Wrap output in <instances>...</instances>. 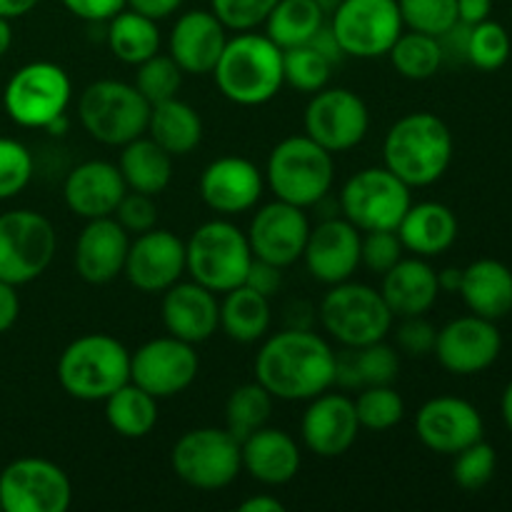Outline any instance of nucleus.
Listing matches in <instances>:
<instances>
[{"label": "nucleus", "mask_w": 512, "mask_h": 512, "mask_svg": "<svg viewBox=\"0 0 512 512\" xmlns=\"http://www.w3.org/2000/svg\"><path fill=\"white\" fill-rule=\"evenodd\" d=\"M255 380L275 400H310L335 385V350L310 328H285L260 345Z\"/></svg>", "instance_id": "obj_1"}, {"label": "nucleus", "mask_w": 512, "mask_h": 512, "mask_svg": "<svg viewBox=\"0 0 512 512\" xmlns=\"http://www.w3.org/2000/svg\"><path fill=\"white\" fill-rule=\"evenodd\" d=\"M453 133L433 113H408L390 125L383 140V163L410 188H428L453 163Z\"/></svg>", "instance_id": "obj_2"}, {"label": "nucleus", "mask_w": 512, "mask_h": 512, "mask_svg": "<svg viewBox=\"0 0 512 512\" xmlns=\"http://www.w3.org/2000/svg\"><path fill=\"white\" fill-rule=\"evenodd\" d=\"M213 75L223 98L243 108H258L285 85L283 50L265 33L243 30L228 38Z\"/></svg>", "instance_id": "obj_3"}, {"label": "nucleus", "mask_w": 512, "mask_h": 512, "mask_svg": "<svg viewBox=\"0 0 512 512\" xmlns=\"http://www.w3.org/2000/svg\"><path fill=\"white\" fill-rule=\"evenodd\" d=\"M55 373L70 398L103 403L130 380V350L113 335H80L60 353Z\"/></svg>", "instance_id": "obj_4"}, {"label": "nucleus", "mask_w": 512, "mask_h": 512, "mask_svg": "<svg viewBox=\"0 0 512 512\" xmlns=\"http://www.w3.org/2000/svg\"><path fill=\"white\" fill-rule=\"evenodd\" d=\"M335 180L333 153L308 135H290L280 140L268 155L265 183L275 198L298 208H313L328 198Z\"/></svg>", "instance_id": "obj_5"}, {"label": "nucleus", "mask_w": 512, "mask_h": 512, "mask_svg": "<svg viewBox=\"0 0 512 512\" xmlns=\"http://www.w3.org/2000/svg\"><path fill=\"white\" fill-rule=\"evenodd\" d=\"M253 250L248 235L230 220H208L185 243V273L213 293H228L245 283Z\"/></svg>", "instance_id": "obj_6"}, {"label": "nucleus", "mask_w": 512, "mask_h": 512, "mask_svg": "<svg viewBox=\"0 0 512 512\" xmlns=\"http://www.w3.org/2000/svg\"><path fill=\"white\" fill-rule=\"evenodd\" d=\"M153 105L135 85L103 78L90 83L78 98V118L85 133L103 145L123 148L148 130Z\"/></svg>", "instance_id": "obj_7"}, {"label": "nucleus", "mask_w": 512, "mask_h": 512, "mask_svg": "<svg viewBox=\"0 0 512 512\" xmlns=\"http://www.w3.org/2000/svg\"><path fill=\"white\" fill-rule=\"evenodd\" d=\"M320 325L325 333L343 348H363V345L385 340L393 330L395 315L380 290L365 283L330 285L318 308Z\"/></svg>", "instance_id": "obj_8"}, {"label": "nucleus", "mask_w": 512, "mask_h": 512, "mask_svg": "<svg viewBox=\"0 0 512 512\" xmlns=\"http://www.w3.org/2000/svg\"><path fill=\"white\" fill-rule=\"evenodd\" d=\"M338 203L348 223H353L360 233H370V230H398L400 220L413 205V195L410 185L380 165L350 175L340 190Z\"/></svg>", "instance_id": "obj_9"}, {"label": "nucleus", "mask_w": 512, "mask_h": 512, "mask_svg": "<svg viewBox=\"0 0 512 512\" xmlns=\"http://www.w3.org/2000/svg\"><path fill=\"white\" fill-rule=\"evenodd\" d=\"M73 100V83L60 65L35 60L15 70L3 93L5 113L20 128H48L65 115Z\"/></svg>", "instance_id": "obj_10"}, {"label": "nucleus", "mask_w": 512, "mask_h": 512, "mask_svg": "<svg viewBox=\"0 0 512 512\" xmlns=\"http://www.w3.org/2000/svg\"><path fill=\"white\" fill-rule=\"evenodd\" d=\"M175 475L195 490H223L243 470L240 443L225 428H195L180 435L170 453Z\"/></svg>", "instance_id": "obj_11"}, {"label": "nucleus", "mask_w": 512, "mask_h": 512, "mask_svg": "<svg viewBox=\"0 0 512 512\" xmlns=\"http://www.w3.org/2000/svg\"><path fill=\"white\" fill-rule=\"evenodd\" d=\"M58 235L53 223L35 210L0 215V280L10 285L33 283L53 263Z\"/></svg>", "instance_id": "obj_12"}, {"label": "nucleus", "mask_w": 512, "mask_h": 512, "mask_svg": "<svg viewBox=\"0 0 512 512\" xmlns=\"http://www.w3.org/2000/svg\"><path fill=\"white\" fill-rule=\"evenodd\" d=\"M330 15V28L345 58H383L405 28L398 0H340Z\"/></svg>", "instance_id": "obj_13"}, {"label": "nucleus", "mask_w": 512, "mask_h": 512, "mask_svg": "<svg viewBox=\"0 0 512 512\" xmlns=\"http://www.w3.org/2000/svg\"><path fill=\"white\" fill-rule=\"evenodd\" d=\"M73 503V485L60 465L45 458L13 460L0 473V510L65 512Z\"/></svg>", "instance_id": "obj_14"}, {"label": "nucleus", "mask_w": 512, "mask_h": 512, "mask_svg": "<svg viewBox=\"0 0 512 512\" xmlns=\"http://www.w3.org/2000/svg\"><path fill=\"white\" fill-rule=\"evenodd\" d=\"M308 138L323 145L328 153H345L358 148L370 130V113L365 100L348 88H328L313 93L303 115Z\"/></svg>", "instance_id": "obj_15"}, {"label": "nucleus", "mask_w": 512, "mask_h": 512, "mask_svg": "<svg viewBox=\"0 0 512 512\" xmlns=\"http://www.w3.org/2000/svg\"><path fill=\"white\" fill-rule=\"evenodd\" d=\"M198 370L200 358L195 345L173 335L148 340L135 353H130V383L158 400L188 390L198 378Z\"/></svg>", "instance_id": "obj_16"}, {"label": "nucleus", "mask_w": 512, "mask_h": 512, "mask_svg": "<svg viewBox=\"0 0 512 512\" xmlns=\"http://www.w3.org/2000/svg\"><path fill=\"white\" fill-rule=\"evenodd\" d=\"M503 353V335L495 320L480 315H463L438 330L433 355L448 373H485Z\"/></svg>", "instance_id": "obj_17"}, {"label": "nucleus", "mask_w": 512, "mask_h": 512, "mask_svg": "<svg viewBox=\"0 0 512 512\" xmlns=\"http://www.w3.org/2000/svg\"><path fill=\"white\" fill-rule=\"evenodd\" d=\"M310 220L305 208L275 198L253 215L248 228V243L253 258L273 263L278 268H290L303 260L305 243L310 235Z\"/></svg>", "instance_id": "obj_18"}, {"label": "nucleus", "mask_w": 512, "mask_h": 512, "mask_svg": "<svg viewBox=\"0 0 512 512\" xmlns=\"http://www.w3.org/2000/svg\"><path fill=\"white\" fill-rule=\"evenodd\" d=\"M415 435L438 455H455L485 435V423L473 403L455 395H438L420 405L415 415Z\"/></svg>", "instance_id": "obj_19"}, {"label": "nucleus", "mask_w": 512, "mask_h": 512, "mask_svg": "<svg viewBox=\"0 0 512 512\" xmlns=\"http://www.w3.org/2000/svg\"><path fill=\"white\" fill-rule=\"evenodd\" d=\"M123 275L140 293H165L185 275V243L163 228L135 235L125 255Z\"/></svg>", "instance_id": "obj_20"}, {"label": "nucleus", "mask_w": 512, "mask_h": 512, "mask_svg": "<svg viewBox=\"0 0 512 512\" xmlns=\"http://www.w3.org/2000/svg\"><path fill=\"white\" fill-rule=\"evenodd\" d=\"M300 435L305 448L318 458H340L355 445L360 433V420L355 403L345 393H325L308 400Z\"/></svg>", "instance_id": "obj_21"}, {"label": "nucleus", "mask_w": 512, "mask_h": 512, "mask_svg": "<svg viewBox=\"0 0 512 512\" xmlns=\"http://www.w3.org/2000/svg\"><path fill=\"white\" fill-rule=\"evenodd\" d=\"M265 175L243 155L215 158L200 175V198L220 215H240L260 203Z\"/></svg>", "instance_id": "obj_22"}, {"label": "nucleus", "mask_w": 512, "mask_h": 512, "mask_svg": "<svg viewBox=\"0 0 512 512\" xmlns=\"http://www.w3.org/2000/svg\"><path fill=\"white\" fill-rule=\"evenodd\" d=\"M360 243L363 233L353 223L345 218H325L310 228L303 250L305 268L318 283H345L360 268Z\"/></svg>", "instance_id": "obj_23"}, {"label": "nucleus", "mask_w": 512, "mask_h": 512, "mask_svg": "<svg viewBox=\"0 0 512 512\" xmlns=\"http://www.w3.org/2000/svg\"><path fill=\"white\" fill-rule=\"evenodd\" d=\"M228 43V28L213 10H188L170 30L168 50L183 73L208 75L218 65Z\"/></svg>", "instance_id": "obj_24"}, {"label": "nucleus", "mask_w": 512, "mask_h": 512, "mask_svg": "<svg viewBox=\"0 0 512 512\" xmlns=\"http://www.w3.org/2000/svg\"><path fill=\"white\" fill-rule=\"evenodd\" d=\"M160 318L165 330L173 338L190 345H200L215 335L220 328L218 293L203 288L200 283H175L163 293Z\"/></svg>", "instance_id": "obj_25"}, {"label": "nucleus", "mask_w": 512, "mask_h": 512, "mask_svg": "<svg viewBox=\"0 0 512 512\" xmlns=\"http://www.w3.org/2000/svg\"><path fill=\"white\" fill-rule=\"evenodd\" d=\"M130 233L113 218L88 220L78 235L73 253L75 273L90 285H105L123 275Z\"/></svg>", "instance_id": "obj_26"}, {"label": "nucleus", "mask_w": 512, "mask_h": 512, "mask_svg": "<svg viewBox=\"0 0 512 512\" xmlns=\"http://www.w3.org/2000/svg\"><path fill=\"white\" fill-rule=\"evenodd\" d=\"M128 193L123 173L108 160H85L75 165L63 185L65 205L83 220L108 218Z\"/></svg>", "instance_id": "obj_27"}, {"label": "nucleus", "mask_w": 512, "mask_h": 512, "mask_svg": "<svg viewBox=\"0 0 512 512\" xmlns=\"http://www.w3.org/2000/svg\"><path fill=\"white\" fill-rule=\"evenodd\" d=\"M240 460H243V470L250 473V478L270 485V488H278V485L290 483L298 475L303 455H300L293 435L280 428L263 425L240 443Z\"/></svg>", "instance_id": "obj_28"}, {"label": "nucleus", "mask_w": 512, "mask_h": 512, "mask_svg": "<svg viewBox=\"0 0 512 512\" xmlns=\"http://www.w3.org/2000/svg\"><path fill=\"white\" fill-rule=\"evenodd\" d=\"M380 295L388 303L395 318H413V315L430 313L440 295L438 273L428 258H400L388 273L383 275Z\"/></svg>", "instance_id": "obj_29"}, {"label": "nucleus", "mask_w": 512, "mask_h": 512, "mask_svg": "<svg viewBox=\"0 0 512 512\" xmlns=\"http://www.w3.org/2000/svg\"><path fill=\"white\" fill-rule=\"evenodd\" d=\"M400 243L418 258L443 255L458 238V218L453 210L435 200L413 203L398 225Z\"/></svg>", "instance_id": "obj_30"}, {"label": "nucleus", "mask_w": 512, "mask_h": 512, "mask_svg": "<svg viewBox=\"0 0 512 512\" xmlns=\"http://www.w3.org/2000/svg\"><path fill=\"white\" fill-rule=\"evenodd\" d=\"M460 298L470 313L498 323L512 313V270L493 258H483L463 268Z\"/></svg>", "instance_id": "obj_31"}, {"label": "nucleus", "mask_w": 512, "mask_h": 512, "mask_svg": "<svg viewBox=\"0 0 512 512\" xmlns=\"http://www.w3.org/2000/svg\"><path fill=\"white\" fill-rule=\"evenodd\" d=\"M400 355L385 340L343 348L335 353V383L343 388H368V385H393L398 380Z\"/></svg>", "instance_id": "obj_32"}, {"label": "nucleus", "mask_w": 512, "mask_h": 512, "mask_svg": "<svg viewBox=\"0 0 512 512\" xmlns=\"http://www.w3.org/2000/svg\"><path fill=\"white\" fill-rule=\"evenodd\" d=\"M145 133L173 158L193 153L203 143V118L193 105L180 98L163 100L150 108L148 130Z\"/></svg>", "instance_id": "obj_33"}, {"label": "nucleus", "mask_w": 512, "mask_h": 512, "mask_svg": "<svg viewBox=\"0 0 512 512\" xmlns=\"http://www.w3.org/2000/svg\"><path fill=\"white\" fill-rule=\"evenodd\" d=\"M220 303V328L235 343H258L270 333L273 323V308L270 298L253 290L250 285H238V288L223 293Z\"/></svg>", "instance_id": "obj_34"}, {"label": "nucleus", "mask_w": 512, "mask_h": 512, "mask_svg": "<svg viewBox=\"0 0 512 512\" xmlns=\"http://www.w3.org/2000/svg\"><path fill=\"white\" fill-rule=\"evenodd\" d=\"M118 168L123 173L128 190L153 195L155 198L173 180V155L165 153L150 135L148 138L140 135V138L123 145Z\"/></svg>", "instance_id": "obj_35"}, {"label": "nucleus", "mask_w": 512, "mask_h": 512, "mask_svg": "<svg viewBox=\"0 0 512 512\" xmlns=\"http://www.w3.org/2000/svg\"><path fill=\"white\" fill-rule=\"evenodd\" d=\"M103 403L105 420L120 438L140 440L153 433L155 423H158V398L145 393L130 380L120 385L113 395H108Z\"/></svg>", "instance_id": "obj_36"}, {"label": "nucleus", "mask_w": 512, "mask_h": 512, "mask_svg": "<svg viewBox=\"0 0 512 512\" xmlns=\"http://www.w3.org/2000/svg\"><path fill=\"white\" fill-rule=\"evenodd\" d=\"M105 40H108L115 58L128 65H140L160 50L158 20L148 18L133 8H123L108 20Z\"/></svg>", "instance_id": "obj_37"}, {"label": "nucleus", "mask_w": 512, "mask_h": 512, "mask_svg": "<svg viewBox=\"0 0 512 512\" xmlns=\"http://www.w3.org/2000/svg\"><path fill=\"white\" fill-rule=\"evenodd\" d=\"M265 35L280 50L308 45L325 25V10L318 0H278L265 18Z\"/></svg>", "instance_id": "obj_38"}, {"label": "nucleus", "mask_w": 512, "mask_h": 512, "mask_svg": "<svg viewBox=\"0 0 512 512\" xmlns=\"http://www.w3.org/2000/svg\"><path fill=\"white\" fill-rule=\"evenodd\" d=\"M273 400V395L258 380L238 385L225 403V430L238 443H243L250 433L268 425L270 413H273Z\"/></svg>", "instance_id": "obj_39"}, {"label": "nucleus", "mask_w": 512, "mask_h": 512, "mask_svg": "<svg viewBox=\"0 0 512 512\" xmlns=\"http://www.w3.org/2000/svg\"><path fill=\"white\" fill-rule=\"evenodd\" d=\"M388 58L405 80L433 78L445 63L438 38L428 33H418V30L400 33V38L390 48Z\"/></svg>", "instance_id": "obj_40"}, {"label": "nucleus", "mask_w": 512, "mask_h": 512, "mask_svg": "<svg viewBox=\"0 0 512 512\" xmlns=\"http://www.w3.org/2000/svg\"><path fill=\"white\" fill-rule=\"evenodd\" d=\"M355 413H358L360 428L385 433L403 423L405 400L393 385H368L360 388V395L353 400Z\"/></svg>", "instance_id": "obj_41"}, {"label": "nucleus", "mask_w": 512, "mask_h": 512, "mask_svg": "<svg viewBox=\"0 0 512 512\" xmlns=\"http://www.w3.org/2000/svg\"><path fill=\"white\" fill-rule=\"evenodd\" d=\"M335 65L325 58L313 45H298V48L283 50V78L285 85L300 90V93H318L330 83Z\"/></svg>", "instance_id": "obj_42"}, {"label": "nucleus", "mask_w": 512, "mask_h": 512, "mask_svg": "<svg viewBox=\"0 0 512 512\" xmlns=\"http://www.w3.org/2000/svg\"><path fill=\"white\" fill-rule=\"evenodd\" d=\"M183 70L178 68L170 55L155 53L153 58L143 60L138 65V73H135V88L140 90L145 100L150 105H158L163 100L178 98V90L183 85Z\"/></svg>", "instance_id": "obj_43"}, {"label": "nucleus", "mask_w": 512, "mask_h": 512, "mask_svg": "<svg viewBox=\"0 0 512 512\" xmlns=\"http://www.w3.org/2000/svg\"><path fill=\"white\" fill-rule=\"evenodd\" d=\"M510 35L495 20H483V23L473 25L470 30L468 43V63L475 65L478 70H498L508 63L510 58Z\"/></svg>", "instance_id": "obj_44"}, {"label": "nucleus", "mask_w": 512, "mask_h": 512, "mask_svg": "<svg viewBox=\"0 0 512 512\" xmlns=\"http://www.w3.org/2000/svg\"><path fill=\"white\" fill-rule=\"evenodd\" d=\"M453 480L458 488L468 490V493H478L485 485L493 480L495 468H498V455H495L493 445L485 440L468 445L465 450L453 455Z\"/></svg>", "instance_id": "obj_45"}, {"label": "nucleus", "mask_w": 512, "mask_h": 512, "mask_svg": "<svg viewBox=\"0 0 512 512\" xmlns=\"http://www.w3.org/2000/svg\"><path fill=\"white\" fill-rule=\"evenodd\" d=\"M398 8L410 30L435 38L458 23V0H398Z\"/></svg>", "instance_id": "obj_46"}, {"label": "nucleus", "mask_w": 512, "mask_h": 512, "mask_svg": "<svg viewBox=\"0 0 512 512\" xmlns=\"http://www.w3.org/2000/svg\"><path fill=\"white\" fill-rule=\"evenodd\" d=\"M33 178V155L20 140L0 138V200L15 198Z\"/></svg>", "instance_id": "obj_47"}, {"label": "nucleus", "mask_w": 512, "mask_h": 512, "mask_svg": "<svg viewBox=\"0 0 512 512\" xmlns=\"http://www.w3.org/2000/svg\"><path fill=\"white\" fill-rule=\"evenodd\" d=\"M405 248L400 243L398 230H370L363 233V243H360V265L370 270V273L385 275L400 258H403Z\"/></svg>", "instance_id": "obj_48"}, {"label": "nucleus", "mask_w": 512, "mask_h": 512, "mask_svg": "<svg viewBox=\"0 0 512 512\" xmlns=\"http://www.w3.org/2000/svg\"><path fill=\"white\" fill-rule=\"evenodd\" d=\"M278 0H210L213 13L228 30H255L265 23Z\"/></svg>", "instance_id": "obj_49"}, {"label": "nucleus", "mask_w": 512, "mask_h": 512, "mask_svg": "<svg viewBox=\"0 0 512 512\" xmlns=\"http://www.w3.org/2000/svg\"><path fill=\"white\" fill-rule=\"evenodd\" d=\"M113 218L118 220L128 233L140 235L145 233V230L155 228V223H158V205H155L153 195L128 190L125 198L120 200L118 208H115Z\"/></svg>", "instance_id": "obj_50"}, {"label": "nucleus", "mask_w": 512, "mask_h": 512, "mask_svg": "<svg viewBox=\"0 0 512 512\" xmlns=\"http://www.w3.org/2000/svg\"><path fill=\"white\" fill-rule=\"evenodd\" d=\"M435 338H438V328L425 320V315L400 318L398 330H395V345L400 353L410 355V358H425L433 353Z\"/></svg>", "instance_id": "obj_51"}, {"label": "nucleus", "mask_w": 512, "mask_h": 512, "mask_svg": "<svg viewBox=\"0 0 512 512\" xmlns=\"http://www.w3.org/2000/svg\"><path fill=\"white\" fill-rule=\"evenodd\" d=\"M70 15L88 23H108L115 13L128 5V0H60Z\"/></svg>", "instance_id": "obj_52"}, {"label": "nucleus", "mask_w": 512, "mask_h": 512, "mask_svg": "<svg viewBox=\"0 0 512 512\" xmlns=\"http://www.w3.org/2000/svg\"><path fill=\"white\" fill-rule=\"evenodd\" d=\"M245 285L263 293L265 298H273L283 288V268H278L273 263H265L260 258H253L248 275H245Z\"/></svg>", "instance_id": "obj_53"}, {"label": "nucleus", "mask_w": 512, "mask_h": 512, "mask_svg": "<svg viewBox=\"0 0 512 512\" xmlns=\"http://www.w3.org/2000/svg\"><path fill=\"white\" fill-rule=\"evenodd\" d=\"M470 30H473V25L460 23L458 20L453 28L445 30L443 35H438V43H440V50H443L445 63H468Z\"/></svg>", "instance_id": "obj_54"}, {"label": "nucleus", "mask_w": 512, "mask_h": 512, "mask_svg": "<svg viewBox=\"0 0 512 512\" xmlns=\"http://www.w3.org/2000/svg\"><path fill=\"white\" fill-rule=\"evenodd\" d=\"M20 315V298L15 285L0 280V335L8 333Z\"/></svg>", "instance_id": "obj_55"}, {"label": "nucleus", "mask_w": 512, "mask_h": 512, "mask_svg": "<svg viewBox=\"0 0 512 512\" xmlns=\"http://www.w3.org/2000/svg\"><path fill=\"white\" fill-rule=\"evenodd\" d=\"M310 45H313L315 50H320V53H323L325 58H328L333 65L343 63L345 53H343V48H340V43H338V38H335V33H333V28H330V23H325L323 28H320L318 33L313 35Z\"/></svg>", "instance_id": "obj_56"}, {"label": "nucleus", "mask_w": 512, "mask_h": 512, "mask_svg": "<svg viewBox=\"0 0 512 512\" xmlns=\"http://www.w3.org/2000/svg\"><path fill=\"white\" fill-rule=\"evenodd\" d=\"M183 5V0H128V8L148 15L153 20H165Z\"/></svg>", "instance_id": "obj_57"}, {"label": "nucleus", "mask_w": 512, "mask_h": 512, "mask_svg": "<svg viewBox=\"0 0 512 512\" xmlns=\"http://www.w3.org/2000/svg\"><path fill=\"white\" fill-rule=\"evenodd\" d=\"M493 0H458V20L468 25H478L490 18Z\"/></svg>", "instance_id": "obj_58"}, {"label": "nucleus", "mask_w": 512, "mask_h": 512, "mask_svg": "<svg viewBox=\"0 0 512 512\" xmlns=\"http://www.w3.org/2000/svg\"><path fill=\"white\" fill-rule=\"evenodd\" d=\"M240 512H285V505L275 495H253L240 503Z\"/></svg>", "instance_id": "obj_59"}, {"label": "nucleus", "mask_w": 512, "mask_h": 512, "mask_svg": "<svg viewBox=\"0 0 512 512\" xmlns=\"http://www.w3.org/2000/svg\"><path fill=\"white\" fill-rule=\"evenodd\" d=\"M38 3L40 0H0V18H23V15H28Z\"/></svg>", "instance_id": "obj_60"}, {"label": "nucleus", "mask_w": 512, "mask_h": 512, "mask_svg": "<svg viewBox=\"0 0 512 512\" xmlns=\"http://www.w3.org/2000/svg\"><path fill=\"white\" fill-rule=\"evenodd\" d=\"M460 283H463V268H445L438 273L440 293H460Z\"/></svg>", "instance_id": "obj_61"}, {"label": "nucleus", "mask_w": 512, "mask_h": 512, "mask_svg": "<svg viewBox=\"0 0 512 512\" xmlns=\"http://www.w3.org/2000/svg\"><path fill=\"white\" fill-rule=\"evenodd\" d=\"M13 45V28H10V20L0 18V58L10 50Z\"/></svg>", "instance_id": "obj_62"}, {"label": "nucleus", "mask_w": 512, "mask_h": 512, "mask_svg": "<svg viewBox=\"0 0 512 512\" xmlns=\"http://www.w3.org/2000/svg\"><path fill=\"white\" fill-rule=\"evenodd\" d=\"M500 410H503V420H505V425H508V430L512 433V380H510L508 388H505L503 400H500Z\"/></svg>", "instance_id": "obj_63"}]
</instances>
